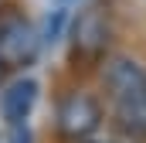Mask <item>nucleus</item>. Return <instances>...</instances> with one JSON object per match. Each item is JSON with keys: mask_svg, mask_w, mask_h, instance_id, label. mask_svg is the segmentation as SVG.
Returning a JSON list of instances; mask_svg holds the SVG:
<instances>
[{"mask_svg": "<svg viewBox=\"0 0 146 143\" xmlns=\"http://www.w3.org/2000/svg\"><path fill=\"white\" fill-rule=\"evenodd\" d=\"M102 82H106V92L115 106L122 130L133 136H146V72L133 58H109L102 68Z\"/></svg>", "mask_w": 146, "mask_h": 143, "instance_id": "f257e3e1", "label": "nucleus"}, {"mask_svg": "<svg viewBox=\"0 0 146 143\" xmlns=\"http://www.w3.org/2000/svg\"><path fill=\"white\" fill-rule=\"evenodd\" d=\"M41 34L34 31L31 21H24L21 14H3L0 17V61L7 68H21L27 61H34Z\"/></svg>", "mask_w": 146, "mask_h": 143, "instance_id": "f03ea898", "label": "nucleus"}, {"mask_svg": "<svg viewBox=\"0 0 146 143\" xmlns=\"http://www.w3.org/2000/svg\"><path fill=\"white\" fill-rule=\"evenodd\" d=\"M102 123V106L88 92H68L58 102V130L68 140H85L99 130Z\"/></svg>", "mask_w": 146, "mask_h": 143, "instance_id": "7ed1b4c3", "label": "nucleus"}, {"mask_svg": "<svg viewBox=\"0 0 146 143\" xmlns=\"http://www.w3.org/2000/svg\"><path fill=\"white\" fill-rule=\"evenodd\" d=\"M72 41H75V55H82V58L102 55L106 41H109V17H106V10L102 7H85L75 17Z\"/></svg>", "mask_w": 146, "mask_h": 143, "instance_id": "20e7f679", "label": "nucleus"}, {"mask_svg": "<svg viewBox=\"0 0 146 143\" xmlns=\"http://www.w3.org/2000/svg\"><path fill=\"white\" fill-rule=\"evenodd\" d=\"M34 102H37V82L34 78H17V82H10L7 92H3V99H0V109H3L7 126H21V123L31 116Z\"/></svg>", "mask_w": 146, "mask_h": 143, "instance_id": "39448f33", "label": "nucleus"}, {"mask_svg": "<svg viewBox=\"0 0 146 143\" xmlns=\"http://www.w3.org/2000/svg\"><path fill=\"white\" fill-rule=\"evenodd\" d=\"M7 143H31V133H27V126L21 123V126H10V136Z\"/></svg>", "mask_w": 146, "mask_h": 143, "instance_id": "423d86ee", "label": "nucleus"}, {"mask_svg": "<svg viewBox=\"0 0 146 143\" xmlns=\"http://www.w3.org/2000/svg\"><path fill=\"white\" fill-rule=\"evenodd\" d=\"M143 102H146V92H143Z\"/></svg>", "mask_w": 146, "mask_h": 143, "instance_id": "0eeeda50", "label": "nucleus"}]
</instances>
